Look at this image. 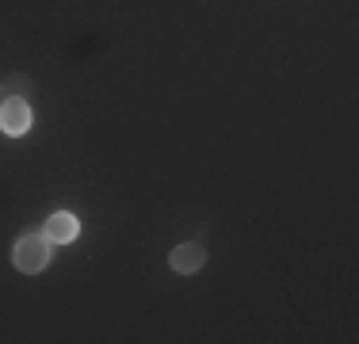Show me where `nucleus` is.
Returning a JSON list of instances; mask_svg holds the SVG:
<instances>
[{
  "label": "nucleus",
  "instance_id": "obj_4",
  "mask_svg": "<svg viewBox=\"0 0 359 344\" xmlns=\"http://www.w3.org/2000/svg\"><path fill=\"white\" fill-rule=\"evenodd\" d=\"M42 234H46L50 245H69V241L76 237V218L65 214V211H57V214H50V222H46Z\"/></svg>",
  "mask_w": 359,
  "mask_h": 344
},
{
  "label": "nucleus",
  "instance_id": "obj_3",
  "mask_svg": "<svg viewBox=\"0 0 359 344\" xmlns=\"http://www.w3.org/2000/svg\"><path fill=\"white\" fill-rule=\"evenodd\" d=\"M207 264V253H203V245H195V241H184V245L172 249V268L180 275H195Z\"/></svg>",
  "mask_w": 359,
  "mask_h": 344
},
{
  "label": "nucleus",
  "instance_id": "obj_1",
  "mask_svg": "<svg viewBox=\"0 0 359 344\" xmlns=\"http://www.w3.org/2000/svg\"><path fill=\"white\" fill-rule=\"evenodd\" d=\"M15 268L20 272H27V275H35L46 268V260H50V241L46 234H23L20 241H15Z\"/></svg>",
  "mask_w": 359,
  "mask_h": 344
},
{
  "label": "nucleus",
  "instance_id": "obj_5",
  "mask_svg": "<svg viewBox=\"0 0 359 344\" xmlns=\"http://www.w3.org/2000/svg\"><path fill=\"white\" fill-rule=\"evenodd\" d=\"M27 84H31L27 77H12V81L4 84V92H23V88H27Z\"/></svg>",
  "mask_w": 359,
  "mask_h": 344
},
{
  "label": "nucleus",
  "instance_id": "obj_2",
  "mask_svg": "<svg viewBox=\"0 0 359 344\" xmlns=\"http://www.w3.org/2000/svg\"><path fill=\"white\" fill-rule=\"evenodd\" d=\"M31 123H35V115H31V107L23 100H4L0 103V131L4 134H23Z\"/></svg>",
  "mask_w": 359,
  "mask_h": 344
},
{
  "label": "nucleus",
  "instance_id": "obj_6",
  "mask_svg": "<svg viewBox=\"0 0 359 344\" xmlns=\"http://www.w3.org/2000/svg\"><path fill=\"white\" fill-rule=\"evenodd\" d=\"M0 103H4V84H0Z\"/></svg>",
  "mask_w": 359,
  "mask_h": 344
}]
</instances>
